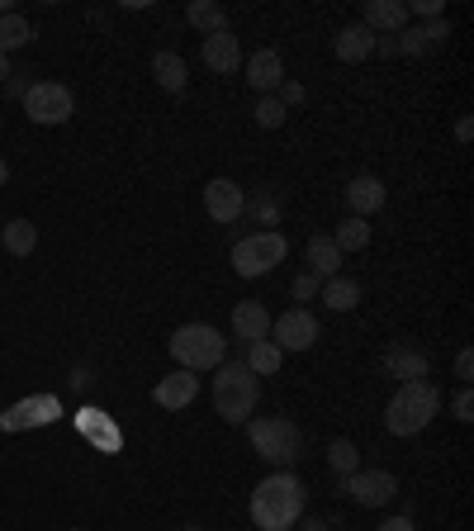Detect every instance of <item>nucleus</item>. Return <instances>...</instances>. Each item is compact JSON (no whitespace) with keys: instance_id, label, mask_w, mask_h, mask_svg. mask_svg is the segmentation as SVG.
Instances as JSON below:
<instances>
[{"instance_id":"obj_33","label":"nucleus","mask_w":474,"mask_h":531,"mask_svg":"<svg viewBox=\"0 0 474 531\" xmlns=\"http://www.w3.org/2000/svg\"><path fill=\"white\" fill-rule=\"evenodd\" d=\"M451 413H456V422H474V399H470V385H460V394L451 399Z\"/></svg>"},{"instance_id":"obj_24","label":"nucleus","mask_w":474,"mask_h":531,"mask_svg":"<svg viewBox=\"0 0 474 531\" xmlns=\"http://www.w3.org/2000/svg\"><path fill=\"white\" fill-rule=\"evenodd\" d=\"M34 24H29V15H19V10H10V15H0V53L10 57L15 48H29L34 43Z\"/></svg>"},{"instance_id":"obj_27","label":"nucleus","mask_w":474,"mask_h":531,"mask_svg":"<svg viewBox=\"0 0 474 531\" xmlns=\"http://www.w3.org/2000/svg\"><path fill=\"white\" fill-rule=\"evenodd\" d=\"M280 366H285V351L275 347L271 337H266V342H252V347H247V370H252V375H275Z\"/></svg>"},{"instance_id":"obj_25","label":"nucleus","mask_w":474,"mask_h":531,"mask_svg":"<svg viewBox=\"0 0 474 531\" xmlns=\"http://www.w3.org/2000/svg\"><path fill=\"white\" fill-rule=\"evenodd\" d=\"M328 238L337 242V252H342V257H347V252H361V247H370V219H351V214H347Z\"/></svg>"},{"instance_id":"obj_10","label":"nucleus","mask_w":474,"mask_h":531,"mask_svg":"<svg viewBox=\"0 0 474 531\" xmlns=\"http://www.w3.org/2000/svg\"><path fill=\"white\" fill-rule=\"evenodd\" d=\"M242 209H247V190L228 176H214V181L204 185V214L214 223H237L242 219Z\"/></svg>"},{"instance_id":"obj_40","label":"nucleus","mask_w":474,"mask_h":531,"mask_svg":"<svg viewBox=\"0 0 474 531\" xmlns=\"http://www.w3.org/2000/svg\"><path fill=\"white\" fill-rule=\"evenodd\" d=\"M5 181H10V166H5V162H0V185H5Z\"/></svg>"},{"instance_id":"obj_23","label":"nucleus","mask_w":474,"mask_h":531,"mask_svg":"<svg viewBox=\"0 0 474 531\" xmlns=\"http://www.w3.org/2000/svg\"><path fill=\"white\" fill-rule=\"evenodd\" d=\"M318 299H323L332 313H351L356 304H361V285H356V280H347V275H332V280H323V285H318Z\"/></svg>"},{"instance_id":"obj_6","label":"nucleus","mask_w":474,"mask_h":531,"mask_svg":"<svg viewBox=\"0 0 474 531\" xmlns=\"http://www.w3.org/2000/svg\"><path fill=\"white\" fill-rule=\"evenodd\" d=\"M285 252H290V242H285V233H247V238L233 247V271L242 275V280H256V275H271L280 261H285Z\"/></svg>"},{"instance_id":"obj_15","label":"nucleus","mask_w":474,"mask_h":531,"mask_svg":"<svg viewBox=\"0 0 474 531\" xmlns=\"http://www.w3.org/2000/svg\"><path fill=\"white\" fill-rule=\"evenodd\" d=\"M384 200H389V190H384L380 176H356L347 185V209L351 219H370V214H380Z\"/></svg>"},{"instance_id":"obj_19","label":"nucleus","mask_w":474,"mask_h":531,"mask_svg":"<svg viewBox=\"0 0 474 531\" xmlns=\"http://www.w3.org/2000/svg\"><path fill=\"white\" fill-rule=\"evenodd\" d=\"M332 53L342 57V62H365V57H375V34L365 24H347V29H337V38H332Z\"/></svg>"},{"instance_id":"obj_31","label":"nucleus","mask_w":474,"mask_h":531,"mask_svg":"<svg viewBox=\"0 0 474 531\" xmlns=\"http://www.w3.org/2000/svg\"><path fill=\"white\" fill-rule=\"evenodd\" d=\"M318 285H323V280H318L313 271H299L294 275V285H290V294L299 299V304H309V299H318Z\"/></svg>"},{"instance_id":"obj_12","label":"nucleus","mask_w":474,"mask_h":531,"mask_svg":"<svg viewBox=\"0 0 474 531\" xmlns=\"http://www.w3.org/2000/svg\"><path fill=\"white\" fill-rule=\"evenodd\" d=\"M152 399L162 403V408H171V413H181V408H190V403L200 399V375L195 370H171V375L157 380Z\"/></svg>"},{"instance_id":"obj_21","label":"nucleus","mask_w":474,"mask_h":531,"mask_svg":"<svg viewBox=\"0 0 474 531\" xmlns=\"http://www.w3.org/2000/svg\"><path fill=\"white\" fill-rule=\"evenodd\" d=\"M152 76H157V86L166 95H185V86H190V72H185L181 53H157L152 57Z\"/></svg>"},{"instance_id":"obj_30","label":"nucleus","mask_w":474,"mask_h":531,"mask_svg":"<svg viewBox=\"0 0 474 531\" xmlns=\"http://www.w3.org/2000/svg\"><path fill=\"white\" fill-rule=\"evenodd\" d=\"M242 214H252V223H261L256 233H271V228H275V200H271V195H261V200H256L252 209H242Z\"/></svg>"},{"instance_id":"obj_13","label":"nucleus","mask_w":474,"mask_h":531,"mask_svg":"<svg viewBox=\"0 0 474 531\" xmlns=\"http://www.w3.org/2000/svg\"><path fill=\"white\" fill-rule=\"evenodd\" d=\"M242 67H247V86H252L256 95H275L280 91V81H285V62H280L275 48H256Z\"/></svg>"},{"instance_id":"obj_11","label":"nucleus","mask_w":474,"mask_h":531,"mask_svg":"<svg viewBox=\"0 0 474 531\" xmlns=\"http://www.w3.org/2000/svg\"><path fill=\"white\" fill-rule=\"evenodd\" d=\"M446 38H451V24H446V19L408 24V29L394 34V53H399V57H422V53H432V48H441Z\"/></svg>"},{"instance_id":"obj_22","label":"nucleus","mask_w":474,"mask_h":531,"mask_svg":"<svg viewBox=\"0 0 474 531\" xmlns=\"http://www.w3.org/2000/svg\"><path fill=\"white\" fill-rule=\"evenodd\" d=\"M185 19H190L204 38L228 34V10H223L219 0H190V5H185Z\"/></svg>"},{"instance_id":"obj_4","label":"nucleus","mask_w":474,"mask_h":531,"mask_svg":"<svg viewBox=\"0 0 474 531\" xmlns=\"http://www.w3.org/2000/svg\"><path fill=\"white\" fill-rule=\"evenodd\" d=\"M166 351L176 356V370H219L223 356H228V342L219 337V328H209V323H185V328L171 332V342Z\"/></svg>"},{"instance_id":"obj_18","label":"nucleus","mask_w":474,"mask_h":531,"mask_svg":"<svg viewBox=\"0 0 474 531\" xmlns=\"http://www.w3.org/2000/svg\"><path fill=\"white\" fill-rule=\"evenodd\" d=\"M365 29L375 34V29H384V34H399V29H408V0H365Z\"/></svg>"},{"instance_id":"obj_3","label":"nucleus","mask_w":474,"mask_h":531,"mask_svg":"<svg viewBox=\"0 0 474 531\" xmlns=\"http://www.w3.org/2000/svg\"><path fill=\"white\" fill-rule=\"evenodd\" d=\"M256 399H261V385L247 370V361H223L219 380H214V413L233 427H247V418L256 413Z\"/></svg>"},{"instance_id":"obj_14","label":"nucleus","mask_w":474,"mask_h":531,"mask_svg":"<svg viewBox=\"0 0 474 531\" xmlns=\"http://www.w3.org/2000/svg\"><path fill=\"white\" fill-rule=\"evenodd\" d=\"M427 370H432V361H427L418 347H408V342H394V347L384 351V375L399 380V385H408V380H427Z\"/></svg>"},{"instance_id":"obj_9","label":"nucleus","mask_w":474,"mask_h":531,"mask_svg":"<svg viewBox=\"0 0 474 531\" xmlns=\"http://www.w3.org/2000/svg\"><path fill=\"white\" fill-rule=\"evenodd\" d=\"M271 342L280 351H309L318 342V318L309 309H290L271 318Z\"/></svg>"},{"instance_id":"obj_37","label":"nucleus","mask_w":474,"mask_h":531,"mask_svg":"<svg viewBox=\"0 0 474 531\" xmlns=\"http://www.w3.org/2000/svg\"><path fill=\"white\" fill-rule=\"evenodd\" d=\"M294 531H328V522H323V517H299Z\"/></svg>"},{"instance_id":"obj_20","label":"nucleus","mask_w":474,"mask_h":531,"mask_svg":"<svg viewBox=\"0 0 474 531\" xmlns=\"http://www.w3.org/2000/svg\"><path fill=\"white\" fill-rule=\"evenodd\" d=\"M304 261H309V271L318 275V280H332V275L342 271V252H337V242H332L328 233L309 238V247H304Z\"/></svg>"},{"instance_id":"obj_41","label":"nucleus","mask_w":474,"mask_h":531,"mask_svg":"<svg viewBox=\"0 0 474 531\" xmlns=\"http://www.w3.org/2000/svg\"><path fill=\"white\" fill-rule=\"evenodd\" d=\"M181 531H204V527H181Z\"/></svg>"},{"instance_id":"obj_44","label":"nucleus","mask_w":474,"mask_h":531,"mask_svg":"<svg viewBox=\"0 0 474 531\" xmlns=\"http://www.w3.org/2000/svg\"><path fill=\"white\" fill-rule=\"evenodd\" d=\"M342 531H347V527H342Z\"/></svg>"},{"instance_id":"obj_17","label":"nucleus","mask_w":474,"mask_h":531,"mask_svg":"<svg viewBox=\"0 0 474 531\" xmlns=\"http://www.w3.org/2000/svg\"><path fill=\"white\" fill-rule=\"evenodd\" d=\"M204 67L219 72V76H233L237 67H242V43L233 38V29H228V34L204 38Z\"/></svg>"},{"instance_id":"obj_34","label":"nucleus","mask_w":474,"mask_h":531,"mask_svg":"<svg viewBox=\"0 0 474 531\" xmlns=\"http://www.w3.org/2000/svg\"><path fill=\"white\" fill-rule=\"evenodd\" d=\"M456 380H460V385H470V380H474V356H470V347L456 356Z\"/></svg>"},{"instance_id":"obj_8","label":"nucleus","mask_w":474,"mask_h":531,"mask_svg":"<svg viewBox=\"0 0 474 531\" xmlns=\"http://www.w3.org/2000/svg\"><path fill=\"white\" fill-rule=\"evenodd\" d=\"M337 489L356 508H384V503H394V494H399V479L389 475V470H356V475L337 479Z\"/></svg>"},{"instance_id":"obj_29","label":"nucleus","mask_w":474,"mask_h":531,"mask_svg":"<svg viewBox=\"0 0 474 531\" xmlns=\"http://www.w3.org/2000/svg\"><path fill=\"white\" fill-rule=\"evenodd\" d=\"M252 114H256V129H280V124L290 119V110H285V105H280L275 95H261Z\"/></svg>"},{"instance_id":"obj_36","label":"nucleus","mask_w":474,"mask_h":531,"mask_svg":"<svg viewBox=\"0 0 474 531\" xmlns=\"http://www.w3.org/2000/svg\"><path fill=\"white\" fill-rule=\"evenodd\" d=\"M375 531H418V527H413V517L408 513H399V517H384Z\"/></svg>"},{"instance_id":"obj_5","label":"nucleus","mask_w":474,"mask_h":531,"mask_svg":"<svg viewBox=\"0 0 474 531\" xmlns=\"http://www.w3.org/2000/svg\"><path fill=\"white\" fill-rule=\"evenodd\" d=\"M247 437H252L256 456L271 460L275 470H290L304 456V432L290 418H247Z\"/></svg>"},{"instance_id":"obj_39","label":"nucleus","mask_w":474,"mask_h":531,"mask_svg":"<svg viewBox=\"0 0 474 531\" xmlns=\"http://www.w3.org/2000/svg\"><path fill=\"white\" fill-rule=\"evenodd\" d=\"M10 76H15V72H10V57L0 53V86H5V81H10Z\"/></svg>"},{"instance_id":"obj_32","label":"nucleus","mask_w":474,"mask_h":531,"mask_svg":"<svg viewBox=\"0 0 474 531\" xmlns=\"http://www.w3.org/2000/svg\"><path fill=\"white\" fill-rule=\"evenodd\" d=\"M275 100H280L285 110H299V105L309 100V91H304L299 81H280V91H275Z\"/></svg>"},{"instance_id":"obj_1","label":"nucleus","mask_w":474,"mask_h":531,"mask_svg":"<svg viewBox=\"0 0 474 531\" xmlns=\"http://www.w3.org/2000/svg\"><path fill=\"white\" fill-rule=\"evenodd\" d=\"M304 517V484L294 470H275L271 479H261L252 494V522L256 531H294V522Z\"/></svg>"},{"instance_id":"obj_38","label":"nucleus","mask_w":474,"mask_h":531,"mask_svg":"<svg viewBox=\"0 0 474 531\" xmlns=\"http://www.w3.org/2000/svg\"><path fill=\"white\" fill-rule=\"evenodd\" d=\"M456 138H460V143H470V138H474V119H460V124H456Z\"/></svg>"},{"instance_id":"obj_28","label":"nucleus","mask_w":474,"mask_h":531,"mask_svg":"<svg viewBox=\"0 0 474 531\" xmlns=\"http://www.w3.org/2000/svg\"><path fill=\"white\" fill-rule=\"evenodd\" d=\"M328 465H332V475H337V479L356 475V470H361V451H356V441H347V437L332 441V446H328Z\"/></svg>"},{"instance_id":"obj_16","label":"nucleus","mask_w":474,"mask_h":531,"mask_svg":"<svg viewBox=\"0 0 474 531\" xmlns=\"http://www.w3.org/2000/svg\"><path fill=\"white\" fill-rule=\"evenodd\" d=\"M233 332H237V342H266L271 337V313L261 309L256 299H242V304H233Z\"/></svg>"},{"instance_id":"obj_7","label":"nucleus","mask_w":474,"mask_h":531,"mask_svg":"<svg viewBox=\"0 0 474 531\" xmlns=\"http://www.w3.org/2000/svg\"><path fill=\"white\" fill-rule=\"evenodd\" d=\"M72 110H76V100L62 81H34V86L24 91V114H29L34 124H43V129H48V124H67Z\"/></svg>"},{"instance_id":"obj_2","label":"nucleus","mask_w":474,"mask_h":531,"mask_svg":"<svg viewBox=\"0 0 474 531\" xmlns=\"http://www.w3.org/2000/svg\"><path fill=\"white\" fill-rule=\"evenodd\" d=\"M441 413V394L432 380H408V385H399V394L389 399V408H384V427L394 432V437H418V432H427V422Z\"/></svg>"},{"instance_id":"obj_35","label":"nucleus","mask_w":474,"mask_h":531,"mask_svg":"<svg viewBox=\"0 0 474 531\" xmlns=\"http://www.w3.org/2000/svg\"><path fill=\"white\" fill-rule=\"evenodd\" d=\"M408 10H413V15H422V19H441V0H413Z\"/></svg>"},{"instance_id":"obj_26","label":"nucleus","mask_w":474,"mask_h":531,"mask_svg":"<svg viewBox=\"0 0 474 531\" xmlns=\"http://www.w3.org/2000/svg\"><path fill=\"white\" fill-rule=\"evenodd\" d=\"M0 242H5L10 257H29V252L38 247V228L29 219H10L5 228H0Z\"/></svg>"},{"instance_id":"obj_42","label":"nucleus","mask_w":474,"mask_h":531,"mask_svg":"<svg viewBox=\"0 0 474 531\" xmlns=\"http://www.w3.org/2000/svg\"><path fill=\"white\" fill-rule=\"evenodd\" d=\"M72 531H86V527H72Z\"/></svg>"},{"instance_id":"obj_43","label":"nucleus","mask_w":474,"mask_h":531,"mask_svg":"<svg viewBox=\"0 0 474 531\" xmlns=\"http://www.w3.org/2000/svg\"><path fill=\"white\" fill-rule=\"evenodd\" d=\"M0 129H5V124H0Z\"/></svg>"}]
</instances>
